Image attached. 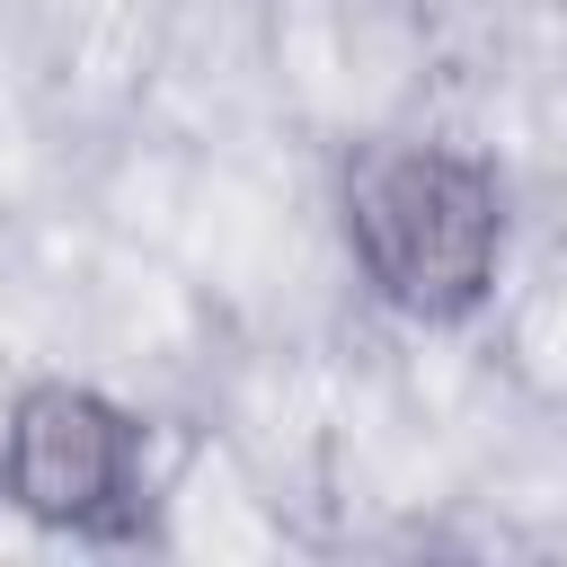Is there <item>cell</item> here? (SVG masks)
<instances>
[{
    "label": "cell",
    "instance_id": "7a4b0ae2",
    "mask_svg": "<svg viewBox=\"0 0 567 567\" xmlns=\"http://www.w3.org/2000/svg\"><path fill=\"white\" fill-rule=\"evenodd\" d=\"M133 478L124 416L97 408L89 390H35L9 425V487L44 523H106V505Z\"/></svg>",
    "mask_w": 567,
    "mask_h": 567
},
{
    "label": "cell",
    "instance_id": "6da1fadb",
    "mask_svg": "<svg viewBox=\"0 0 567 567\" xmlns=\"http://www.w3.org/2000/svg\"><path fill=\"white\" fill-rule=\"evenodd\" d=\"M346 230H354V257L372 266V284L399 310L452 319L487 284L505 213H496V186L470 159H452V151H381L346 186Z\"/></svg>",
    "mask_w": 567,
    "mask_h": 567
}]
</instances>
